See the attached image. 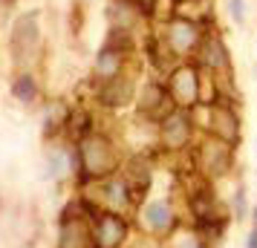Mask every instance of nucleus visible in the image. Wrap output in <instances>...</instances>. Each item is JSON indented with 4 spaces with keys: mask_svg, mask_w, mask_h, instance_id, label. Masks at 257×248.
<instances>
[{
    "mask_svg": "<svg viewBox=\"0 0 257 248\" xmlns=\"http://www.w3.org/2000/svg\"><path fill=\"white\" fill-rule=\"evenodd\" d=\"M75 150H78V179H75L78 190L116 176L121 170V165H124V159H127L124 144L118 139H113L107 130L90 133L87 139H81L75 144Z\"/></svg>",
    "mask_w": 257,
    "mask_h": 248,
    "instance_id": "obj_1",
    "label": "nucleus"
},
{
    "mask_svg": "<svg viewBox=\"0 0 257 248\" xmlns=\"http://www.w3.org/2000/svg\"><path fill=\"white\" fill-rule=\"evenodd\" d=\"M9 52H12L15 70H32L44 52V29H41V12L26 9L12 21L9 32Z\"/></svg>",
    "mask_w": 257,
    "mask_h": 248,
    "instance_id": "obj_2",
    "label": "nucleus"
},
{
    "mask_svg": "<svg viewBox=\"0 0 257 248\" xmlns=\"http://www.w3.org/2000/svg\"><path fill=\"white\" fill-rule=\"evenodd\" d=\"M185 222L179 211L174 208L171 196H151L139 205V211L133 213V225L145 239H153L162 245L168 236L174 234L179 225Z\"/></svg>",
    "mask_w": 257,
    "mask_h": 248,
    "instance_id": "obj_3",
    "label": "nucleus"
},
{
    "mask_svg": "<svg viewBox=\"0 0 257 248\" xmlns=\"http://www.w3.org/2000/svg\"><path fill=\"white\" fill-rule=\"evenodd\" d=\"M194 165H197V173L208 182H222V179L231 176V170L237 167V147L228 142H222L211 133H202L194 144Z\"/></svg>",
    "mask_w": 257,
    "mask_h": 248,
    "instance_id": "obj_4",
    "label": "nucleus"
},
{
    "mask_svg": "<svg viewBox=\"0 0 257 248\" xmlns=\"http://www.w3.org/2000/svg\"><path fill=\"white\" fill-rule=\"evenodd\" d=\"M194 118H197L202 133H211V136H217L222 142L240 147V142H243V118H240V107L237 104L217 101L211 107H197Z\"/></svg>",
    "mask_w": 257,
    "mask_h": 248,
    "instance_id": "obj_5",
    "label": "nucleus"
},
{
    "mask_svg": "<svg viewBox=\"0 0 257 248\" xmlns=\"http://www.w3.org/2000/svg\"><path fill=\"white\" fill-rule=\"evenodd\" d=\"M199 136H202V130H199V124L191 110H179L176 107L171 116L159 121V147H162L165 159L188 153L197 144Z\"/></svg>",
    "mask_w": 257,
    "mask_h": 248,
    "instance_id": "obj_6",
    "label": "nucleus"
},
{
    "mask_svg": "<svg viewBox=\"0 0 257 248\" xmlns=\"http://www.w3.org/2000/svg\"><path fill=\"white\" fill-rule=\"evenodd\" d=\"M139 78L136 72L130 70L118 78H110V81L95 84L90 81V104L98 107V110H107V113H118L124 107L136 104V93H139Z\"/></svg>",
    "mask_w": 257,
    "mask_h": 248,
    "instance_id": "obj_7",
    "label": "nucleus"
},
{
    "mask_svg": "<svg viewBox=\"0 0 257 248\" xmlns=\"http://www.w3.org/2000/svg\"><path fill=\"white\" fill-rule=\"evenodd\" d=\"M174 110H176V104H174V98H171V93H168L165 78H156V75L142 78L139 93H136V104H133V116L159 124V121L168 118Z\"/></svg>",
    "mask_w": 257,
    "mask_h": 248,
    "instance_id": "obj_8",
    "label": "nucleus"
},
{
    "mask_svg": "<svg viewBox=\"0 0 257 248\" xmlns=\"http://www.w3.org/2000/svg\"><path fill=\"white\" fill-rule=\"evenodd\" d=\"M168 93L174 98V104L179 110H197L202 107V70L197 67V61H182L168 78Z\"/></svg>",
    "mask_w": 257,
    "mask_h": 248,
    "instance_id": "obj_9",
    "label": "nucleus"
},
{
    "mask_svg": "<svg viewBox=\"0 0 257 248\" xmlns=\"http://www.w3.org/2000/svg\"><path fill=\"white\" fill-rule=\"evenodd\" d=\"M133 216L116 211H98L93 216V239L95 248H127L133 234Z\"/></svg>",
    "mask_w": 257,
    "mask_h": 248,
    "instance_id": "obj_10",
    "label": "nucleus"
},
{
    "mask_svg": "<svg viewBox=\"0 0 257 248\" xmlns=\"http://www.w3.org/2000/svg\"><path fill=\"white\" fill-rule=\"evenodd\" d=\"M199 70L214 72L217 78H234V67H231V49L225 44L220 29H208L202 44H199L197 55H194Z\"/></svg>",
    "mask_w": 257,
    "mask_h": 248,
    "instance_id": "obj_11",
    "label": "nucleus"
},
{
    "mask_svg": "<svg viewBox=\"0 0 257 248\" xmlns=\"http://www.w3.org/2000/svg\"><path fill=\"white\" fill-rule=\"evenodd\" d=\"M44 179L55 182V185L78 179V150H75V144L67 142V139L49 144L47 156H44Z\"/></svg>",
    "mask_w": 257,
    "mask_h": 248,
    "instance_id": "obj_12",
    "label": "nucleus"
},
{
    "mask_svg": "<svg viewBox=\"0 0 257 248\" xmlns=\"http://www.w3.org/2000/svg\"><path fill=\"white\" fill-rule=\"evenodd\" d=\"M159 32L165 35L168 47L174 49L182 61H194V55H197V49H199V44H202V38H205L208 29L194 24V21H188V18H174L171 24L159 26Z\"/></svg>",
    "mask_w": 257,
    "mask_h": 248,
    "instance_id": "obj_13",
    "label": "nucleus"
},
{
    "mask_svg": "<svg viewBox=\"0 0 257 248\" xmlns=\"http://www.w3.org/2000/svg\"><path fill=\"white\" fill-rule=\"evenodd\" d=\"M139 55H142V61H145V67L151 70V75H156V78H168V75L182 64V58L168 47L165 35L162 32H156V29H151L148 35L142 38Z\"/></svg>",
    "mask_w": 257,
    "mask_h": 248,
    "instance_id": "obj_14",
    "label": "nucleus"
},
{
    "mask_svg": "<svg viewBox=\"0 0 257 248\" xmlns=\"http://www.w3.org/2000/svg\"><path fill=\"white\" fill-rule=\"evenodd\" d=\"M136 67V55H124V52H116L110 47H101L93 58V70H90V81L101 84L110 81V78H118Z\"/></svg>",
    "mask_w": 257,
    "mask_h": 248,
    "instance_id": "obj_15",
    "label": "nucleus"
},
{
    "mask_svg": "<svg viewBox=\"0 0 257 248\" xmlns=\"http://www.w3.org/2000/svg\"><path fill=\"white\" fill-rule=\"evenodd\" d=\"M72 107H75V104H70L67 98H52V101L44 104V116H41V136H44V142H47V144L67 139V124H70Z\"/></svg>",
    "mask_w": 257,
    "mask_h": 248,
    "instance_id": "obj_16",
    "label": "nucleus"
},
{
    "mask_svg": "<svg viewBox=\"0 0 257 248\" xmlns=\"http://www.w3.org/2000/svg\"><path fill=\"white\" fill-rule=\"evenodd\" d=\"M95 121H98V118H95L93 104H87V101L75 104V107H72V116H70V124H67V142L78 144L81 139H87L90 133L101 130Z\"/></svg>",
    "mask_w": 257,
    "mask_h": 248,
    "instance_id": "obj_17",
    "label": "nucleus"
},
{
    "mask_svg": "<svg viewBox=\"0 0 257 248\" xmlns=\"http://www.w3.org/2000/svg\"><path fill=\"white\" fill-rule=\"evenodd\" d=\"M9 95H12L18 104L32 107L41 98V84H38L35 72L32 70H15L12 84H9Z\"/></svg>",
    "mask_w": 257,
    "mask_h": 248,
    "instance_id": "obj_18",
    "label": "nucleus"
},
{
    "mask_svg": "<svg viewBox=\"0 0 257 248\" xmlns=\"http://www.w3.org/2000/svg\"><path fill=\"white\" fill-rule=\"evenodd\" d=\"M162 245H165V248H214L191 222H182V225L174 231V234L165 239Z\"/></svg>",
    "mask_w": 257,
    "mask_h": 248,
    "instance_id": "obj_19",
    "label": "nucleus"
},
{
    "mask_svg": "<svg viewBox=\"0 0 257 248\" xmlns=\"http://www.w3.org/2000/svg\"><path fill=\"white\" fill-rule=\"evenodd\" d=\"M228 211H231L234 222H243L251 216V208H248V196H245V188L243 185H237V188L228 193Z\"/></svg>",
    "mask_w": 257,
    "mask_h": 248,
    "instance_id": "obj_20",
    "label": "nucleus"
},
{
    "mask_svg": "<svg viewBox=\"0 0 257 248\" xmlns=\"http://www.w3.org/2000/svg\"><path fill=\"white\" fill-rule=\"evenodd\" d=\"M225 12H228V21H231L234 26H245L248 3H245V0H225Z\"/></svg>",
    "mask_w": 257,
    "mask_h": 248,
    "instance_id": "obj_21",
    "label": "nucleus"
},
{
    "mask_svg": "<svg viewBox=\"0 0 257 248\" xmlns=\"http://www.w3.org/2000/svg\"><path fill=\"white\" fill-rule=\"evenodd\" d=\"M245 248H257V225H251V231L245 234Z\"/></svg>",
    "mask_w": 257,
    "mask_h": 248,
    "instance_id": "obj_22",
    "label": "nucleus"
},
{
    "mask_svg": "<svg viewBox=\"0 0 257 248\" xmlns=\"http://www.w3.org/2000/svg\"><path fill=\"white\" fill-rule=\"evenodd\" d=\"M251 225H257V205L251 208Z\"/></svg>",
    "mask_w": 257,
    "mask_h": 248,
    "instance_id": "obj_23",
    "label": "nucleus"
},
{
    "mask_svg": "<svg viewBox=\"0 0 257 248\" xmlns=\"http://www.w3.org/2000/svg\"><path fill=\"white\" fill-rule=\"evenodd\" d=\"M254 147H257V139H254Z\"/></svg>",
    "mask_w": 257,
    "mask_h": 248,
    "instance_id": "obj_24",
    "label": "nucleus"
},
{
    "mask_svg": "<svg viewBox=\"0 0 257 248\" xmlns=\"http://www.w3.org/2000/svg\"><path fill=\"white\" fill-rule=\"evenodd\" d=\"M159 248H165V245H159Z\"/></svg>",
    "mask_w": 257,
    "mask_h": 248,
    "instance_id": "obj_25",
    "label": "nucleus"
}]
</instances>
